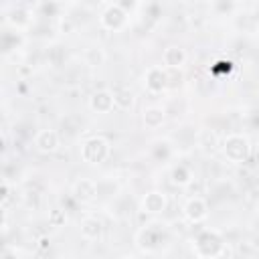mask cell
I'll use <instances>...</instances> for the list:
<instances>
[{
    "instance_id": "obj_1",
    "label": "cell",
    "mask_w": 259,
    "mask_h": 259,
    "mask_svg": "<svg viewBox=\"0 0 259 259\" xmlns=\"http://www.w3.org/2000/svg\"><path fill=\"white\" fill-rule=\"evenodd\" d=\"M107 154H109V144H107V140H103V138H99V136L89 138V140L83 144V148H81V156H83V160L89 162V164L103 162V160L107 158Z\"/></svg>"
},
{
    "instance_id": "obj_2",
    "label": "cell",
    "mask_w": 259,
    "mask_h": 259,
    "mask_svg": "<svg viewBox=\"0 0 259 259\" xmlns=\"http://www.w3.org/2000/svg\"><path fill=\"white\" fill-rule=\"evenodd\" d=\"M225 156L231 162H245L249 156V142L239 134H231L225 140Z\"/></svg>"
},
{
    "instance_id": "obj_3",
    "label": "cell",
    "mask_w": 259,
    "mask_h": 259,
    "mask_svg": "<svg viewBox=\"0 0 259 259\" xmlns=\"http://www.w3.org/2000/svg\"><path fill=\"white\" fill-rule=\"evenodd\" d=\"M223 249V241L217 233H204L196 241V253L202 257H214Z\"/></svg>"
},
{
    "instance_id": "obj_4",
    "label": "cell",
    "mask_w": 259,
    "mask_h": 259,
    "mask_svg": "<svg viewBox=\"0 0 259 259\" xmlns=\"http://www.w3.org/2000/svg\"><path fill=\"white\" fill-rule=\"evenodd\" d=\"M125 22V12L121 10V6H117V4H111V6H107V10L101 14V24L105 26V28H119L121 24Z\"/></svg>"
},
{
    "instance_id": "obj_5",
    "label": "cell",
    "mask_w": 259,
    "mask_h": 259,
    "mask_svg": "<svg viewBox=\"0 0 259 259\" xmlns=\"http://www.w3.org/2000/svg\"><path fill=\"white\" fill-rule=\"evenodd\" d=\"M89 105H91L93 111H97V113H105V111H109V109L115 105V101H113V93H109V91H105V89H103V91H97V93H93Z\"/></svg>"
},
{
    "instance_id": "obj_6",
    "label": "cell",
    "mask_w": 259,
    "mask_h": 259,
    "mask_svg": "<svg viewBox=\"0 0 259 259\" xmlns=\"http://www.w3.org/2000/svg\"><path fill=\"white\" fill-rule=\"evenodd\" d=\"M34 146H36L40 152H53V150H57V146H59V136H57V132H53V130H42V132H38L36 138H34Z\"/></svg>"
},
{
    "instance_id": "obj_7",
    "label": "cell",
    "mask_w": 259,
    "mask_h": 259,
    "mask_svg": "<svg viewBox=\"0 0 259 259\" xmlns=\"http://www.w3.org/2000/svg\"><path fill=\"white\" fill-rule=\"evenodd\" d=\"M73 194H75L79 200L87 202V200H91V198L97 196V184H95L93 180H89V178H81V180L73 186Z\"/></svg>"
},
{
    "instance_id": "obj_8",
    "label": "cell",
    "mask_w": 259,
    "mask_h": 259,
    "mask_svg": "<svg viewBox=\"0 0 259 259\" xmlns=\"http://www.w3.org/2000/svg\"><path fill=\"white\" fill-rule=\"evenodd\" d=\"M146 85H148L152 91H162V89L168 85L166 71H162L160 67H152V69H148V73H146Z\"/></svg>"
},
{
    "instance_id": "obj_9",
    "label": "cell",
    "mask_w": 259,
    "mask_h": 259,
    "mask_svg": "<svg viewBox=\"0 0 259 259\" xmlns=\"http://www.w3.org/2000/svg\"><path fill=\"white\" fill-rule=\"evenodd\" d=\"M164 206H166V196L162 192H150V194H146V198L142 202V210L144 212H150V214L162 212Z\"/></svg>"
},
{
    "instance_id": "obj_10",
    "label": "cell",
    "mask_w": 259,
    "mask_h": 259,
    "mask_svg": "<svg viewBox=\"0 0 259 259\" xmlns=\"http://www.w3.org/2000/svg\"><path fill=\"white\" fill-rule=\"evenodd\" d=\"M184 212H186V217H188L190 221L198 223V221H202V219L206 217V204H204V200H200V198H190V200L186 202V206H184Z\"/></svg>"
},
{
    "instance_id": "obj_11",
    "label": "cell",
    "mask_w": 259,
    "mask_h": 259,
    "mask_svg": "<svg viewBox=\"0 0 259 259\" xmlns=\"http://www.w3.org/2000/svg\"><path fill=\"white\" fill-rule=\"evenodd\" d=\"M164 63H166V67L168 69H178L182 63H184V59H186V53L180 49V47H168L166 51H164Z\"/></svg>"
},
{
    "instance_id": "obj_12",
    "label": "cell",
    "mask_w": 259,
    "mask_h": 259,
    "mask_svg": "<svg viewBox=\"0 0 259 259\" xmlns=\"http://www.w3.org/2000/svg\"><path fill=\"white\" fill-rule=\"evenodd\" d=\"M81 235H83L85 239H89V241L97 239V237L101 235V221L95 219V217L83 219V223H81Z\"/></svg>"
},
{
    "instance_id": "obj_13",
    "label": "cell",
    "mask_w": 259,
    "mask_h": 259,
    "mask_svg": "<svg viewBox=\"0 0 259 259\" xmlns=\"http://www.w3.org/2000/svg\"><path fill=\"white\" fill-rule=\"evenodd\" d=\"M113 101L115 105H119L121 109H127L134 105V91L130 87H117L113 91Z\"/></svg>"
},
{
    "instance_id": "obj_14",
    "label": "cell",
    "mask_w": 259,
    "mask_h": 259,
    "mask_svg": "<svg viewBox=\"0 0 259 259\" xmlns=\"http://www.w3.org/2000/svg\"><path fill=\"white\" fill-rule=\"evenodd\" d=\"M164 121V109L162 107H148L144 109V123L148 127H158Z\"/></svg>"
},
{
    "instance_id": "obj_15",
    "label": "cell",
    "mask_w": 259,
    "mask_h": 259,
    "mask_svg": "<svg viewBox=\"0 0 259 259\" xmlns=\"http://www.w3.org/2000/svg\"><path fill=\"white\" fill-rule=\"evenodd\" d=\"M103 61H105V53L101 47H89L85 51V65L99 67V65H103Z\"/></svg>"
},
{
    "instance_id": "obj_16",
    "label": "cell",
    "mask_w": 259,
    "mask_h": 259,
    "mask_svg": "<svg viewBox=\"0 0 259 259\" xmlns=\"http://www.w3.org/2000/svg\"><path fill=\"white\" fill-rule=\"evenodd\" d=\"M217 142H219V138L212 130H202L198 134V146H202L204 150H212L217 146Z\"/></svg>"
},
{
    "instance_id": "obj_17",
    "label": "cell",
    "mask_w": 259,
    "mask_h": 259,
    "mask_svg": "<svg viewBox=\"0 0 259 259\" xmlns=\"http://www.w3.org/2000/svg\"><path fill=\"white\" fill-rule=\"evenodd\" d=\"M47 57H49L51 65L59 67V65L65 61V51H63V47H61V45H53V47L47 51Z\"/></svg>"
},
{
    "instance_id": "obj_18",
    "label": "cell",
    "mask_w": 259,
    "mask_h": 259,
    "mask_svg": "<svg viewBox=\"0 0 259 259\" xmlns=\"http://www.w3.org/2000/svg\"><path fill=\"white\" fill-rule=\"evenodd\" d=\"M172 182H174V184H180V186L188 184V182H190V172H188L184 166H176V168L172 170Z\"/></svg>"
},
{
    "instance_id": "obj_19",
    "label": "cell",
    "mask_w": 259,
    "mask_h": 259,
    "mask_svg": "<svg viewBox=\"0 0 259 259\" xmlns=\"http://www.w3.org/2000/svg\"><path fill=\"white\" fill-rule=\"evenodd\" d=\"M255 156H257V162H259V148H257V154Z\"/></svg>"
}]
</instances>
